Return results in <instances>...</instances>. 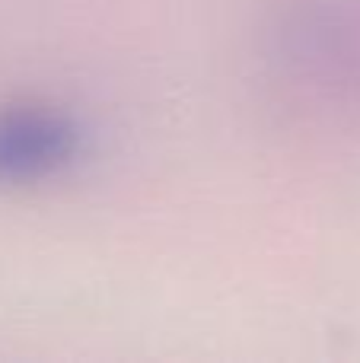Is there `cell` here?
<instances>
[{
	"label": "cell",
	"mask_w": 360,
	"mask_h": 363,
	"mask_svg": "<svg viewBox=\"0 0 360 363\" xmlns=\"http://www.w3.org/2000/svg\"><path fill=\"white\" fill-rule=\"evenodd\" d=\"M86 144L67 108L23 102L0 108V188L35 185L74 166Z\"/></svg>",
	"instance_id": "1"
}]
</instances>
